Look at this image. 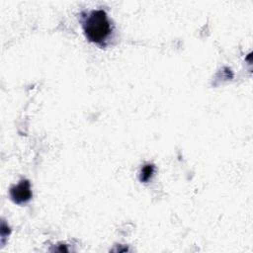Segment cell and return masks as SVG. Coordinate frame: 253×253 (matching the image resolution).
I'll return each instance as SVG.
<instances>
[{
  "label": "cell",
  "mask_w": 253,
  "mask_h": 253,
  "mask_svg": "<svg viewBox=\"0 0 253 253\" xmlns=\"http://www.w3.org/2000/svg\"><path fill=\"white\" fill-rule=\"evenodd\" d=\"M82 26L87 39L98 44H103L111 34V24L103 10H93L87 14Z\"/></svg>",
  "instance_id": "1"
},
{
  "label": "cell",
  "mask_w": 253,
  "mask_h": 253,
  "mask_svg": "<svg viewBox=\"0 0 253 253\" xmlns=\"http://www.w3.org/2000/svg\"><path fill=\"white\" fill-rule=\"evenodd\" d=\"M10 196L16 204H23L32 198L31 184L28 180H21L20 183L10 189Z\"/></svg>",
  "instance_id": "2"
},
{
  "label": "cell",
  "mask_w": 253,
  "mask_h": 253,
  "mask_svg": "<svg viewBox=\"0 0 253 253\" xmlns=\"http://www.w3.org/2000/svg\"><path fill=\"white\" fill-rule=\"evenodd\" d=\"M154 171V166L152 164H147L145 165L142 169H141V173H140V181L141 182H147Z\"/></svg>",
  "instance_id": "3"
}]
</instances>
